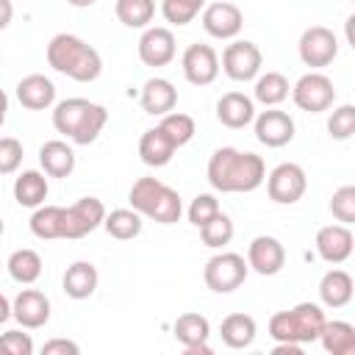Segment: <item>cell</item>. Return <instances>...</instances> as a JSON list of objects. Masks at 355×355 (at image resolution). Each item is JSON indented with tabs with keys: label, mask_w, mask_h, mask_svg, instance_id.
<instances>
[{
	"label": "cell",
	"mask_w": 355,
	"mask_h": 355,
	"mask_svg": "<svg viewBox=\"0 0 355 355\" xmlns=\"http://www.w3.org/2000/svg\"><path fill=\"white\" fill-rule=\"evenodd\" d=\"M47 64L55 72H61V75H67V78H72L78 83H92L103 72L100 53L92 44H86L80 36H75V33H55L50 39Z\"/></svg>",
	"instance_id": "cell-2"
},
{
	"label": "cell",
	"mask_w": 355,
	"mask_h": 355,
	"mask_svg": "<svg viewBox=\"0 0 355 355\" xmlns=\"http://www.w3.org/2000/svg\"><path fill=\"white\" fill-rule=\"evenodd\" d=\"M263 180H266V164L255 153L219 147L208 158V183L216 191L244 194V191H255Z\"/></svg>",
	"instance_id": "cell-1"
},
{
	"label": "cell",
	"mask_w": 355,
	"mask_h": 355,
	"mask_svg": "<svg viewBox=\"0 0 355 355\" xmlns=\"http://www.w3.org/2000/svg\"><path fill=\"white\" fill-rule=\"evenodd\" d=\"M114 14L125 28H147L155 17V0H116Z\"/></svg>",
	"instance_id": "cell-34"
},
{
	"label": "cell",
	"mask_w": 355,
	"mask_h": 355,
	"mask_svg": "<svg viewBox=\"0 0 355 355\" xmlns=\"http://www.w3.org/2000/svg\"><path fill=\"white\" fill-rule=\"evenodd\" d=\"M319 341L330 355H355V327L349 322H341V319L324 322Z\"/></svg>",
	"instance_id": "cell-30"
},
{
	"label": "cell",
	"mask_w": 355,
	"mask_h": 355,
	"mask_svg": "<svg viewBox=\"0 0 355 355\" xmlns=\"http://www.w3.org/2000/svg\"><path fill=\"white\" fill-rule=\"evenodd\" d=\"M14 94H17V103L22 108H28V111H44V108H50L55 103V86H53V80L44 78V75H39V72L25 75L17 83Z\"/></svg>",
	"instance_id": "cell-21"
},
{
	"label": "cell",
	"mask_w": 355,
	"mask_h": 355,
	"mask_svg": "<svg viewBox=\"0 0 355 355\" xmlns=\"http://www.w3.org/2000/svg\"><path fill=\"white\" fill-rule=\"evenodd\" d=\"M178 53L175 33L169 28H147L139 39V58L144 67H166Z\"/></svg>",
	"instance_id": "cell-16"
},
{
	"label": "cell",
	"mask_w": 355,
	"mask_h": 355,
	"mask_svg": "<svg viewBox=\"0 0 355 355\" xmlns=\"http://www.w3.org/2000/svg\"><path fill=\"white\" fill-rule=\"evenodd\" d=\"M202 28L214 39H236L244 28V14L227 0H216L202 11Z\"/></svg>",
	"instance_id": "cell-13"
},
{
	"label": "cell",
	"mask_w": 355,
	"mask_h": 355,
	"mask_svg": "<svg viewBox=\"0 0 355 355\" xmlns=\"http://www.w3.org/2000/svg\"><path fill=\"white\" fill-rule=\"evenodd\" d=\"M275 355H302V344L297 341H275Z\"/></svg>",
	"instance_id": "cell-44"
},
{
	"label": "cell",
	"mask_w": 355,
	"mask_h": 355,
	"mask_svg": "<svg viewBox=\"0 0 355 355\" xmlns=\"http://www.w3.org/2000/svg\"><path fill=\"white\" fill-rule=\"evenodd\" d=\"M47 172H39V169H25L17 180H14V200L22 205V208H39L44 205L47 200Z\"/></svg>",
	"instance_id": "cell-28"
},
{
	"label": "cell",
	"mask_w": 355,
	"mask_h": 355,
	"mask_svg": "<svg viewBox=\"0 0 355 355\" xmlns=\"http://www.w3.org/2000/svg\"><path fill=\"white\" fill-rule=\"evenodd\" d=\"M69 6H75V8H89V6H94L97 0H67Z\"/></svg>",
	"instance_id": "cell-47"
},
{
	"label": "cell",
	"mask_w": 355,
	"mask_h": 355,
	"mask_svg": "<svg viewBox=\"0 0 355 355\" xmlns=\"http://www.w3.org/2000/svg\"><path fill=\"white\" fill-rule=\"evenodd\" d=\"M261 64H263V55L258 50L255 42H247V39H236L225 47L222 53V69L230 80H239V83H247V80H255L261 75Z\"/></svg>",
	"instance_id": "cell-9"
},
{
	"label": "cell",
	"mask_w": 355,
	"mask_h": 355,
	"mask_svg": "<svg viewBox=\"0 0 355 355\" xmlns=\"http://www.w3.org/2000/svg\"><path fill=\"white\" fill-rule=\"evenodd\" d=\"M97 283H100V275H97V266L92 261H75V263H69L67 272H64V277H61L64 294L72 297V300H89L97 291Z\"/></svg>",
	"instance_id": "cell-23"
},
{
	"label": "cell",
	"mask_w": 355,
	"mask_h": 355,
	"mask_svg": "<svg viewBox=\"0 0 355 355\" xmlns=\"http://www.w3.org/2000/svg\"><path fill=\"white\" fill-rule=\"evenodd\" d=\"M141 214L136 211V208H116V211H111L108 216H105V222H103V227H105V233L111 236V239H116V241H130V239H136L139 233H141Z\"/></svg>",
	"instance_id": "cell-32"
},
{
	"label": "cell",
	"mask_w": 355,
	"mask_h": 355,
	"mask_svg": "<svg viewBox=\"0 0 355 355\" xmlns=\"http://www.w3.org/2000/svg\"><path fill=\"white\" fill-rule=\"evenodd\" d=\"M175 150H178V144L169 139V133L161 125L144 130L139 139V155L147 166H166L172 161Z\"/></svg>",
	"instance_id": "cell-24"
},
{
	"label": "cell",
	"mask_w": 355,
	"mask_h": 355,
	"mask_svg": "<svg viewBox=\"0 0 355 355\" xmlns=\"http://www.w3.org/2000/svg\"><path fill=\"white\" fill-rule=\"evenodd\" d=\"M19 164H22V141L14 136H3L0 139V172L14 175Z\"/></svg>",
	"instance_id": "cell-41"
},
{
	"label": "cell",
	"mask_w": 355,
	"mask_h": 355,
	"mask_svg": "<svg viewBox=\"0 0 355 355\" xmlns=\"http://www.w3.org/2000/svg\"><path fill=\"white\" fill-rule=\"evenodd\" d=\"M344 36H347V44L355 50V14L347 17V22H344Z\"/></svg>",
	"instance_id": "cell-45"
},
{
	"label": "cell",
	"mask_w": 355,
	"mask_h": 355,
	"mask_svg": "<svg viewBox=\"0 0 355 355\" xmlns=\"http://www.w3.org/2000/svg\"><path fill=\"white\" fill-rule=\"evenodd\" d=\"M291 100L300 111H308V114H322L333 105L336 100V86L327 75L322 72H308L302 75L294 86H291Z\"/></svg>",
	"instance_id": "cell-7"
},
{
	"label": "cell",
	"mask_w": 355,
	"mask_h": 355,
	"mask_svg": "<svg viewBox=\"0 0 355 355\" xmlns=\"http://www.w3.org/2000/svg\"><path fill=\"white\" fill-rule=\"evenodd\" d=\"M352 294H355V280L349 272L344 269H327L319 280V300L327 305V308H344L352 302Z\"/></svg>",
	"instance_id": "cell-25"
},
{
	"label": "cell",
	"mask_w": 355,
	"mask_h": 355,
	"mask_svg": "<svg viewBox=\"0 0 355 355\" xmlns=\"http://www.w3.org/2000/svg\"><path fill=\"white\" fill-rule=\"evenodd\" d=\"M255 100L244 92H227L216 100V119L230 130L247 128L250 122H255Z\"/></svg>",
	"instance_id": "cell-20"
},
{
	"label": "cell",
	"mask_w": 355,
	"mask_h": 355,
	"mask_svg": "<svg viewBox=\"0 0 355 355\" xmlns=\"http://www.w3.org/2000/svg\"><path fill=\"white\" fill-rule=\"evenodd\" d=\"M252 125H255V139L266 147H286L294 139V119L277 105L261 111Z\"/></svg>",
	"instance_id": "cell-17"
},
{
	"label": "cell",
	"mask_w": 355,
	"mask_h": 355,
	"mask_svg": "<svg viewBox=\"0 0 355 355\" xmlns=\"http://www.w3.org/2000/svg\"><path fill=\"white\" fill-rule=\"evenodd\" d=\"M3 347L11 355H33V338H31V333H22V330H6Z\"/></svg>",
	"instance_id": "cell-42"
},
{
	"label": "cell",
	"mask_w": 355,
	"mask_h": 355,
	"mask_svg": "<svg viewBox=\"0 0 355 355\" xmlns=\"http://www.w3.org/2000/svg\"><path fill=\"white\" fill-rule=\"evenodd\" d=\"M200 11H205V0H161V14L172 25H189Z\"/></svg>",
	"instance_id": "cell-35"
},
{
	"label": "cell",
	"mask_w": 355,
	"mask_h": 355,
	"mask_svg": "<svg viewBox=\"0 0 355 355\" xmlns=\"http://www.w3.org/2000/svg\"><path fill=\"white\" fill-rule=\"evenodd\" d=\"M330 214L341 225H355V186H338L330 197Z\"/></svg>",
	"instance_id": "cell-39"
},
{
	"label": "cell",
	"mask_w": 355,
	"mask_h": 355,
	"mask_svg": "<svg viewBox=\"0 0 355 355\" xmlns=\"http://www.w3.org/2000/svg\"><path fill=\"white\" fill-rule=\"evenodd\" d=\"M80 347L69 338H50L42 344V355H78Z\"/></svg>",
	"instance_id": "cell-43"
},
{
	"label": "cell",
	"mask_w": 355,
	"mask_h": 355,
	"mask_svg": "<svg viewBox=\"0 0 355 355\" xmlns=\"http://www.w3.org/2000/svg\"><path fill=\"white\" fill-rule=\"evenodd\" d=\"M158 125L169 133V139H172L178 147L189 144V141L194 139V133H197L194 119H191L189 114H180V111H169L166 116H161V122H158Z\"/></svg>",
	"instance_id": "cell-37"
},
{
	"label": "cell",
	"mask_w": 355,
	"mask_h": 355,
	"mask_svg": "<svg viewBox=\"0 0 355 355\" xmlns=\"http://www.w3.org/2000/svg\"><path fill=\"white\" fill-rule=\"evenodd\" d=\"M255 333H258V324L250 313H227L219 324L222 344L230 349H247L255 341Z\"/></svg>",
	"instance_id": "cell-27"
},
{
	"label": "cell",
	"mask_w": 355,
	"mask_h": 355,
	"mask_svg": "<svg viewBox=\"0 0 355 355\" xmlns=\"http://www.w3.org/2000/svg\"><path fill=\"white\" fill-rule=\"evenodd\" d=\"M352 3H355V0H352Z\"/></svg>",
	"instance_id": "cell-48"
},
{
	"label": "cell",
	"mask_w": 355,
	"mask_h": 355,
	"mask_svg": "<svg viewBox=\"0 0 355 355\" xmlns=\"http://www.w3.org/2000/svg\"><path fill=\"white\" fill-rule=\"evenodd\" d=\"M327 133L336 141H344V139L355 136V105L352 103H344V105H338V108L330 111V116H327Z\"/></svg>",
	"instance_id": "cell-38"
},
{
	"label": "cell",
	"mask_w": 355,
	"mask_h": 355,
	"mask_svg": "<svg viewBox=\"0 0 355 355\" xmlns=\"http://www.w3.org/2000/svg\"><path fill=\"white\" fill-rule=\"evenodd\" d=\"M14 319L25 330H39L50 322V300L39 288H22L14 297Z\"/></svg>",
	"instance_id": "cell-19"
},
{
	"label": "cell",
	"mask_w": 355,
	"mask_h": 355,
	"mask_svg": "<svg viewBox=\"0 0 355 355\" xmlns=\"http://www.w3.org/2000/svg\"><path fill=\"white\" fill-rule=\"evenodd\" d=\"M128 200H130V208H136L141 216H147L158 225H172L183 214L180 194L172 186L161 183L158 178H139L130 186Z\"/></svg>",
	"instance_id": "cell-4"
},
{
	"label": "cell",
	"mask_w": 355,
	"mask_h": 355,
	"mask_svg": "<svg viewBox=\"0 0 355 355\" xmlns=\"http://www.w3.org/2000/svg\"><path fill=\"white\" fill-rule=\"evenodd\" d=\"M247 272H250V263L244 261V255H239V252H216L214 258H208V263L202 269V280H205V286L211 291L230 294L247 280Z\"/></svg>",
	"instance_id": "cell-6"
},
{
	"label": "cell",
	"mask_w": 355,
	"mask_h": 355,
	"mask_svg": "<svg viewBox=\"0 0 355 355\" xmlns=\"http://www.w3.org/2000/svg\"><path fill=\"white\" fill-rule=\"evenodd\" d=\"M288 92H291V86H288V78L283 72H266V75L255 78L252 97L258 103H263L266 108H275V105H280L288 97Z\"/></svg>",
	"instance_id": "cell-33"
},
{
	"label": "cell",
	"mask_w": 355,
	"mask_h": 355,
	"mask_svg": "<svg viewBox=\"0 0 355 355\" xmlns=\"http://www.w3.org/2000/svg\"><path fill=\"white\" fill-rule=\"evenodd\" d=\"M247 263L252 272L272 277L286 266V247L275 236H255L247 247Z\"/></svg>",
	"instance_id": "cell-15"
},
{
	"label": "cell",
	"mask_w": 355,
	"mask_h": 355,
	"mask_svg": "<svg viewBox=\"0 0 355 355\" xmlns=\"http://www.w3.org/2000/svg\"><path fill=\"white\" fill-rule=\"evenodd\" d=\"M352 250H355V236H352V230L347 227V225H324V227H319V233H316V252H319V258L322 261H327V263H344L349 255H352Z\"/></svg>",
	"instance_id": "cell-18"
},
{
	"label": "cell",
	"mask_w": 355,
	"mask_h": 355,
	"mask_svg": "<svg viewBox=\"0 0 355 355\" xmlns=\"http://www.w3.org/2000/svg\"><path fill=\"white\" fill-rule=\"evenodd\" d=\"M233 222H230V216L227 214H216L208 225H202L200 227V236H202V244L205 247H214V250H222L225 244H230V239H233Z\"/></svg>",
	"instance_id": "cell-36"
},
{
	"label": "cell",
	"mask_w": 355,
	"mask_h": 355,
	"mask_svg": "<svg viewBox=\"0 0 355 355\" xmlns=\"http://www.w3.org/2000/svg\"><path fill=\"white\" fill-rule=\"evenodd\" d=\"M180 67H183V78L191 83V86H211L219 75V55L211 44H189L183 58H180Z\"/></svg>",
	"instance_id": "cell-12"
},
{
	"label": "cell",
	"mask_w": 355,
	"mask_h": 355,
	"mask_svg": "<svg viewBox=\"0 0 355 355\" xmlns=\"http://www.w3.org/2000/svg\"><path fill=\"white\" fill-rule=\"evenodd\" d=\"M139 103L147 114L153 116H166L169 111H175L178 105V89L172 86V80L166 78H150L144 86H141V94H139Z\"/></svg>",
	"instance_id": "cell-22"
},
{
	"label": "cell",
	"mask_w": 355,
	"mask_h": 355,
	"mask_svg": "<svg viewBox=\"0 0 355 355\" xmlns=\"http://www.w3.org/2000/svg\"><path fill=\"white\" fill-rule=\"evenodd\" d=\"M108 211L97 197H80L64 211V239H83L105 222Z\"/></svg>",
	"instance_id": "cell-11"
},
{
	"label": "cell",
	"mask_w": 355,
	"mask_h": 355,
	"mask_svg": "<svg viewBox=\"0 0 355 355\" xmlns=\"http://www.w3.org/2000/svg\"><path fill=\"white\" fill-rule=\"evenodd\" d=\"M300 61L311 69H322V67H330L338 55V39L330 28L324 25H313V28H305L302 36H300Z\"/></svg>",
	"instance_id": "cell-8"
},
{
	"label": "cell",
	"mask_w": 355,
	"mask_h": 355,
	"mask_svg": "<svg viewBox=\"0 0 355 355\" xmlns=\"http://www.w3.org/2000/svg\"><path fill=\"white\" fill-rule=\"evenodd\" d=\"M64 211L61 205H39L31 216V233L42 241L64 239Z\"/></svg>",
	"instance_id": "cell-31"
},
{
	"label": "cell",
	"mask_w": 355,
	"mask_h": 355,
	"mask_svg": "<svg viewBox=\"0 0 355 355\" xmlns=\"http://www.w3.org/2000/svg\"><path fill=\"white\" fill-rule=\"evenodd\" d=\"M6 266H8L11 280H17L22 286H31V283H36L42 277V255L36 250H31V247L14 250L8 255V261H6Z\"/></svg>",
	"instance_id": "cell-29"
},
{
	"label": "cell",
	"mask_w": 355,
	"mask_h": 355,
	"mask_svg": "<svg viewBox=\"0 0 355 355\" xmlns=\"http://www.w3.org/2000/svg\"><path fill=\"white\" fill-rule=\"evenodd\" d=\"M172 330H175V338L183 344L186 355H211L214 352V347L208 344L211 324H208V319L202 313H194V311L180 313L175 319V327Z\"/></svg>",
	"instance_id": "cell-14"
},
{
	"label": "cell",
	"mask_w": 355,
	"mask_h": 355,
	"mask_svg": "<svg viewBox=\"0 0 355 355\" xmlns=\"http://www.w3.org/2000/svg\"><path fill=\"white\" fill-rule=\"evenodd\" d=\"M324 311L316 302H297L291 311H277L269 319V336L275 341H297V344H313L322 336L324 327Z\"/></svg>",
	"instance_id": "cell-5"
},
{
	"label": "cell",
	"mask_w": 355,
	"mask_h": 355,
	"mask_svg": "<svg viewBox=\"0 0 355 355\" xmlns=\"http://www.w3.org/2000/svg\"><path fill=\"white\" fill-rule=\"evenodd\" d=\"M216 214H219V200H216L214 194H197V197L191 200V205H189V222H191L194 227L208 225Z\"/></svg>",
	"instance_id": "cell-40"
},
{
	"label": "cell",
	"mask_w": 355,
	"mask_h": 355,
	"mask_svg": "<svg viewBox=\"0 0 355 355\" xmlns=\"http://www.w3.org/2000/svg\"><path fill=\"white\" fill-rule=\"evenodd\" d=\"M0 6H3V19H0V28H8V22H11V0H0Z\"/></svg>",
	"instance_id": "cell-46"
},
{
	"label": "cell",
	"mask_w": 355,
	"mask_h": 355,
	"mask_svg": "<svg viewBox=\"0 0 355 355\" xmlns=\"http://www.w3.org/2000/svg\"><path fill=\"white\" fill-rule=\"evenodd\" d=\"M108 122V111L100 103L83 97H67L53 108V128L75 144H92Z\"/></svg>",
	"instance_id": "cell-3"
},
{
	"label": "cell",
	"mask_w": 355,
	"mask_h": 355,
	"mask_svg": "<svg viewBox=\"0 0 355 355\" xmlns=\"http://www.w3.org/2000/svg\"><path fill=\"white\" fill-rule=\"evenodd\" d=\"M39 164L47 172V178H69L75 169V153L67 141L53 139L39 147Z\"/></svg>",
	"instance_id": "cell-26"
},
{
	"label": "cell",
	"mask_w": 355,
	"mask_h": 355,
	"mask_svg": "<svg viewBox=\"0 0 355 355\" xmlns=\"http://www.w3.org/2000/svg\"><path fill=\"white\" fill-rule=\"evenodd\" d=\"M308 189V175L300 164H277L266 178V194L277 205H294Z\"/></svg>",
	"instance_id": "cell-10"
}]
</instances>
